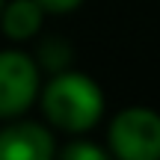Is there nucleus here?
<instances>
[{
	"instance_id": "obj_5",
	"label": "nucleus",
	"mask_w": 160,
	"mask_h": 160,
	"mask_svg": "<svg viewBox=\"0 0 160 160\" xmlns=\"http://www.w3.org/2000/svg\"><path fill=\"white\" fill-rule=\"evenodd\" d=\"M42 24H45V9L39 6V0H6L0 12V27L15 42L36 39Z\"/></svg>"
},
{
	"instance_id": "obj_1",
	"label": "nucleus",
	"mask_w": 160,
	"mask_h": 160,
	"mask_svg": "<svg viewBox=\"0 0 160 160\" xmlns=\"http://www.w3.org/2000/svg\"><path fill=\"white\" fill-rule=\"evenodd\" d=\"M39 101L45 119L65 133H86L104 116V92L83 71H57L53 80L39 92Z\"/></svg>"
},
{
	"instance_id": "obj_6",
	"label": "nucleus",
	"mask_w": 160,
	"mask_h": 160,
	"mask_svg": "<svg viewBox=\"0 0 160 160\" xmlns=\"http://www.w3.org/2000/svg\"><path fill=\"white\" fill-rule=\"evenodd\" d=\"M36 62H39V68H48V71L57 74V71L68 68V62H71V48L65 45L62 39H51V42H45V45L39 48Z\"/></svg>"
},
{
	"instance_id": "obj_7",
	"label": "nucleus",
	"mask_w": 160,
	"mask_h": 160,
	"mask_svg": "<svg viewBox=\"0 0 160 160\" xmlns=\"http://www.w3.org/2000/svg\"><path fill=\"white\" fill-rule=\"evenodd\" d=\"M59 154H62L65 160H104V157H107V151L98 148V145H92V142L74 139V142H68Z\"/></svg>"
},
{
	"instance_id": "obj_8",
	"label": "nucleus",
	"mask_w": 160,
	"mask_h": 160,
	"mask_svg": "<svg viewBox=\"0 0 160 160\" xmlns=\"http://www.w3.org/2000/svg\"><path fill=\"white\" fill-rule=\"evenodd\" d=\"M83 3V0H39V6L45 12H53V15H62V12H71L77 9V6Z\"/></svg>"
},
{
	"instance_id": "obj_2",
	"label": "nucleus",
	"mask_w": 160,
	"mask_h": 160,
	"mask_svg": "<svg viewBox=\"0 0 160 160\" xmlns=\"http://www.w3.org/2000/svg\"><path fill=\"white\" fill-rule=\"evenodd\" d=\"M110 151L122 160H160V113L151 107H125L110 122Z\"/></svg>"
},
{
	"instance_id": "obj_9",
	"label": "nucleus",
	"mask_w": 160,
	"mask_h": 160,
	"mask_svg": "<svg viewBox=\"0 0 160 160\" xmlns=\"http://www.w3.org/2000/svg\"><path fill=\"white\" fill-rule=\"evenodd\" d=\"M3 6H6V0H0V12H3Z\"/></svg>"
},
{
	"instance_id": "obj_4",
	"label": "nucleus",
	"mask_w": 160,
	"mask_h": 160,
	"mask_svg": "<svg viewBox=\"0 0 160 160\" xmlns=\"http://www.w3.org/2000/svg\"><path fill=\"white\" fill-rule=\"evenodd\" d=\"M57 154L53 133L36 122L9 119V125L0 128V160H51Z\"/></svg>"
},
{
	"instance_id": "obj_3",
	"label": "nucleus",
	"mask_w": 160,
	"mask_h": 160,
	"mask_svg": "<svg viewBox=\"0 0 160 160\" xmlns=\"http://www.w3.org/2000/svg\"><path fill=\"white\" fill-rule=\"evenodd\" d=\"M42 92V68L24 51H0V122L24 116Z\"/></svg>"
}]
</instances>
